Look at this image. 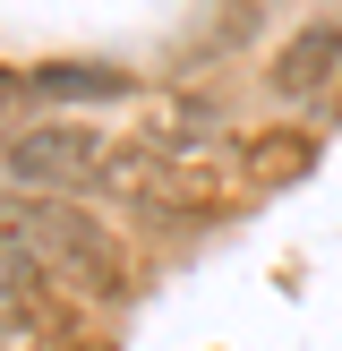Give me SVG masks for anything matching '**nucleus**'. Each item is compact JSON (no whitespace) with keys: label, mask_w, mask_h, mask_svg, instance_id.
<instances>
[{"label":"nucleus","mask_w":342,"mask_h":351,"mask_svg":"<svg viewBox=\"0 0 342 351\" xmlns=\"http://www.w3.org/2000/svg\"><path fill=\"white\" fill-rule=\"evenodd\" d=\"M308 137H291V129H274V137H256V154H248V180H291V171H308Z\"/></svg>","instance_id":"5"},{"label":"nucleus","mask_w":342,"mask_h":351,"mask_svg":"<svg viewBox=\"0 0 342 351\" xmlns=\"http://www.w3.org/2000/svg\"><path fill=\"white\" fill-rule=\"evenodd\" d=\"M17 86H26L34 103H68V95H103V103H111V95H129V77H120V69H94V60H51V69H26Z\"/></svg>","instance_id":"4"},{"label":"nucleus","mask_w":342,"mask_h":351,"mask_svg":"<svg viewBox=\"0 0 342 351\" xmlns=\"http://www.w3.org/2000/svg\"><path fill=\"white\" fill-rule=\"evenodd\" d=\"M0 95H17V77H9V69H0Z\"/></svg>","instance_id":"6"},{"label":"nucleus","mask_w":342,"mask_h":351,"mask_svg":"<svg viewBox=\"0 0 342 351\" xmlns=\"http://www.w3.org/2000/svg\"><path fill=\"white\" fill-rule=\"evenodd\" d=\"M334 69H342V26L325 17V26L291 34V43L274 51V95L300 103V95H317V86H334Z\"/></svg>","instance_id":"3"},{"label":"nucleus","mask_w":342,"mask_h":351,"mask_svg":"<svg viewBox=\"0 0 342 351\" xmlns=\"http://www.w3.org/2000/svg\"><path fill=\"white\" fill-rule=\"evenodd\" d=\"M0 171H9L17 189H34V197H68V189H103L120 171V154L103 146V137L68 129V120H34L26 137L0 146Z\"/></svg>","instance_id":"2"},{"label":"nucleus","mask_w":342,"mask_h":351,"mask_svg":"<svg viewBox=\"0 0 342 351\" xmlns=\"http://www.w3.org/2000/svg\"><path fill=\"white\" fill-rule=\"evenodd\" d=\"M0 240H9L34 274H68L77 291H120L129 283L120 240L103 232V215H77L68 197H17V206H0Z\"/></svg>","instance_id":"1"}]
</instances>
